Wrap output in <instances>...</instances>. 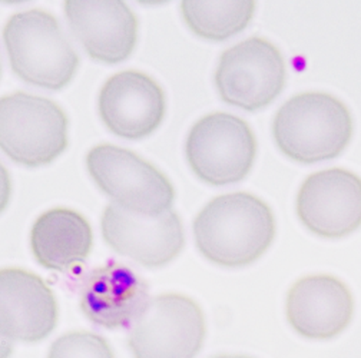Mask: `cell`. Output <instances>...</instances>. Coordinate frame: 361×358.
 Here are the masks:
<instances>
[{"instance_id":"6da1fadb","label":"cell","mask_w":361,"mask_h":358,"mask_svg":"<svg viewBox=\"0 0 361 358\" xmlns=\"http://www.w3.org/2000/svg\"><path fill=\"white\" fill-rule=\"evenodd\" d=\"M198 251L225 268H241L267 252L276 237L271 208L247 192L225 194L208 202L194 221Z\"/></svg>"},{"instance_id":"7a4b0ae2","label":"cell","mask_w":361,"mask_h":358,"mask_svg":"<svg viewBox=\"0 0 361 358\" xmlns=\"http://www.w3.org/2000/svg\"><path fill=\"white\" fill-rule=\"evenodd\" d=\"M273 135L279 149L300 163L337 158L353 137V118L336 97L305 92L288 99L277 112Z\"/></svg>"},{"instance_id":"3957f363","label":"cell","mask_w":361,"mask_h":358,"mask_svg":"<svg viewBox=\"0 0 361 358\" xmlns=\"http://www.w3.org/2000/svg\"><path fill=\"white\" fill-rule=\"evenodd\" d=\"M4 39L12 70L26 83L61 91L73 79L79 56L51 13L32 9L11 16Z\"/></svg>"},{"instance_id":"277c9868","label":"cell","mask_w":361,"mask_h":358,"mask_svg":"<svg viewBox=\"0 0 361 358\" xmlns=\"http://www.w3.org/2000/svg\"><path fill=\"white\" fill-rule=\"evenodd\" d=\"M0 145L19 165H49L68 147V118L51 99L6 95L0 101Z\"/></svg>"},{"instance_id":"5b68a950","label":"cell","mask_w":361,"mask_h":358,"mask_svg":"<svg viewBox=\"0 0 361 358\" xmlns=\"http://www.w3.org/2000/svg\"><path fill=\"white\" fill-rule=\"evenodd\" d=\"M187 159L194 173L215 187L243 181L251 171L257 142L250 125L231 113L201 118L190 130Z\"/></svg>"},{"instance_id":"8992f818","label":"cell","mask_w":361,"mask_h":358,"mask_svg":"<svg viewBox=\"0 0 361 358\" xmlns=\"http://www.w3.org/2000/svg\"><path fill=\"white\" fill-rule=\"evenodd\" d=\"M86 166L99 190L128 211L152 216L173 204L175 191L168 178L132 151L98 145L89 151Z\"/></svg>"},{"instance_id":"52a82bcc","label":"cell","mask_w":361,"mask_h":358,"mask_svg":"<svg viewBox=\"0 0 361 358\" xmlns=\"http://www.w3.org/2000/svg\"><path fill=\"white\" fill-rule=\"evenodd\" d=\"M286 75L279 48L262 37H250L221 55L215 85L225 104L252 112L281 94Z\"/></svg>"},{"instance_id":"ba28073f","label":"cell","mask_w":361,"mask_h":358,"mask_svg":"<svg viewBox=\"0 0 361 358\" xmlns=\"http://www.w3.org/2000/svg\"><path fill=\"white\" fill-rule=\"evenodd\" d=\"M205 338V320L190 297L164 294L152 298L132 324L129 348L135 358H194Z\"/></svg>"},{"instance_id":"9c48e42d","label":"cell","mask_w":361,"mask_h":358,"mask_svg":"<svg viewBox=\"0 0 361 358\" xmlns=\"http://www.w3.org/2000/svg\"><path fill=\"white\" fill-rule=\"evenodd\" d=\"M105 242L118 254L147 268H159L184 248L183 222L173 211L142 215L109 204L102 215Z\"/></svg>"},{"instance_id":"30bf717a","label":"cell","mask_w":361,"mask_h":358,"mask_svg":"<svg viewBox=\"0 0 361 358\" xmlns=\"http://www.w3.org/2000/svg\"><path fill=\"white\" fill-rule=\"evenodd\" d=\"M304 227L323 238H343L361 227V178L331 168L310 175L297 197Z\"/></svg>"},{"instance_id":"8fae6325","label":"cell","mask_w":361,"mask_h":358,"mask_svg":"<svg viewBox=\"0 0 361 358\" xmlns=\"http://www.w3.org/2000/svg\"><path fill=\"white\" fill-rule=\"evenodd\" d=\"M99 115L115 135L138 141L149 137L165 116V94L148 75L123 70L111 76L101 89Z\"/></svg>"},{"instance_id":"7c38bea8","label":"cell","mask_w":361,"mask_h":358,"mask_svg":"<svg viewBox=\"0 0 361 358\" xmlns=\"http://www.w3.org/2000/svg\"><path fill=\"white\" fill-rule=\"evenodd\" d=\"M65 15L86 54L98 62L121 63L137 44L138 20L125 2L68 0Z\"/></svg>"},{"instance_id":"4fadbf2b","label":"cell","mask_w":361,"mask_h":358,"mask_svg":"<svg viewBox=\"0 0 361 358\" xmlns=\"http://www.w3.org/2000/svg\"><path fill=\"white\" fill-rule=\"evenodd\" d=\"M354 314L348 287L333 276H308L287 294V320L302 337L329 340L341 334Z\"/></svg>"},{"instance_id":"5bb4252c","label":"cell","mask_w":361,"mask_h":358,"mask_svg":"<svg viewBox=\"0 0 361 358\" xmlns=\"http://www.w3.org/2000/svg\"><path fill=\"white\" fill-rule=\"evenodd\" d=\"M149 301L147 283L130 268L115 261L90 271L80 292L83 314L105 328L133 324Z\"/></svg>"},{"instance_id":"9a60e30c","label":"cell","mask_w":361,"mask_h":358,"mask_svg":"<svg viewBox=\"0 0 361 358\" xmlns=\"http://www.w3.org/2000/svg\"><path fill=\"white\" fill-rule=\"evenodd\" d=\"M2 337L36 342L47 338L58 321V305L52 290L40 277L20 268L0 273Z\"/></svg>"},{"instance_id":"2e32d148","label":"cell","mask_w":361,"mask_h":358,"mask_svg":"<svg viewBox=\"0 0 361 358\" xmlns=\"http://www.w3.org/2000/svg\"><path fill=\"white\" fill-rule=\"evenodd\" d=\"M94 245L89 222L76 211L54 208L33 223L30 247L36 261L52 271H69L83 262Z\"/></svg>"},{"instance_id":"e0dca14e","label":"cell","mask_w":361,"mask_h":358,"mask_svg":"<svg viewBox=\"0 0 361 358\" xmlns=\"http://www.w3.org/2000/svg\"><path fill=\"white\" fill-rule=\"evenodd\" d=\"M184 20L188 27L207 40H227L240 33L251 22L255 12L252 0L238 2H204V0H184L180 4Z\"/></svg>"},{"instance_id":"ac0fdd59","label":"cell","mask_w":361,"mask_h":358,"mask_svg":"<svg viewBox=\"0 0 361 358\" xmlns=\"http://www.w3.org/2000/svg\"><path fill=\"white\" fill-rule=\"evenodd\" d=\"M48 358H115L109 344L87 331H73L58 338Z\"/></svg>"},{"instance_id":"d6986e66","label":"cell","mask_w":361,"mask_h":358,"mask_svg":"<svg viewBox=\"0 0 361 358\" xmlns=\"http://www.w3.org/2000/svg\"><path fill=\"white\" fill-rule=\"evenodd\" d=\"M212 358H252V357H247V355H216V357H212Z\"/></svg>"}]
</instances>
